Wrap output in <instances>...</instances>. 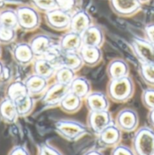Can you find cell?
Returning a JSON list of instances; mask_svg holds the SVG:
<instances>
[{"instance_id":"1","label":"cell","mask_w":154,"mask_h":155,"mask_svg":"<svg viewBox=\"0 0 154 155\" xmlns=\"http://www.w3.org/2000/svg\"><path fill=\"white\" fill-rule=\"evenodd\" d=\"M134 90L135 86L133 80L128 75L123 78L110 80L107 85V95L111 101L123 104L133 98Z\"/></svg>"},{"instance_id":"2","label":"cell","mask_w":154,"mask_h":155,"mask_svg":"<svg viewBox=\"0 0 154 155\" xmlns=\"http://www.w3.org/2000/svg\"><path fill=\"white\" fill-rule=\"evenodd\" d=\"M54 130L63 139L68 142H76L85 136L89 129L84 124L74 120H58L54 124Z\"/></svg>"},{"instance_id":"3","label":"cell","mask_w":154,"mask_h":155,"mask_svg":"<svg viewBox=\"0 0 154 155\" xmlns=\"http://www.w3.org/2000/svg\"><path fill=\"white\" fill-rule=\"evenodd\" d=\"M132 148L136 155H154V129L143 126L135 131Z\"/></svg>"},{"instance_id":"4","label":"cell","mask_w":154,"mask_h":155,"mask_svg":"<svg viewBox=\"0 0 154 155\" xmlns=\"http://www.w3.org/2000/svg\"><path fill=\"white\" fill-rule=\"evenodd\" d=\"M18 27L25 32L35 30L41 22L38 10L31 5H20L16 8Z\"/></svg>"},{"instance_id":"5","label":"cell","mask_w":154,"mask_h":155,"mask_svg":"<svg viewBox=\"0 0 154 155\" xmlns=\"http://www.w3.org/2000/svg\"><path fill=\"white\" fill-rule=\"evenodd\" d=\"M70 92V85L60 83H54L48 86L41 98V103L45 108H54L59 106L63 99Z\"/></svg>"},{"instance_id":"6","label":"cell","mask_w":154,"mask_h":155,"mask_svg":"<svg viewBox=\"0 0 154 155\" xmlns=\"http://www.w3.org/2000/svg\"><path fill=\"white\" fill-rule=\"evenodd\" d=\"M114 123L113 115L110 111H100V112H89L86 120V125L94 135H99L105 128Z\"/></svg>"},{"instance_id":"7","label":"cell","mask_w":154,"mask_h":155,"mask_svg":"<svg viewBox=\"0 0 154 155\" xmlns=\"http://www.w3.org/2000/svg\"><path fill=\"white\" fill-rule=\"evenodd\" d=\"M114 124L123 133H133L139 128L140 118L135 110L132 108H124L117 114Z\"/></svg>"},{"instance_id":"8","label":"cell","mask_w":154,"mask_h":155,"mask_svg":"<svg viewBox=\"0 0 154 155\" xmlns=\"http://www.w3.org/2000/svg\"><path fill=\"white\" fill-rule=\"evenodd\" d=\"M131 47L140 64L154 63V45L146 38H133Z\"/></svg>"},{"instance_id":"9","label":"cell","mask_w":154,"mask_h":155,"mask_svg":"<svg viewBox=\"0 0 154 155\" xmlns=\"http://www.w3.org/2000/svg\"><path fill=\"white\" fill-rule=\"evenodd\" d=\"M47 25L54 30L63 31L70 28L72 14L59 8L53 9L44 15Z\"/></svg>"},{"instance_id":"10","label":"cell","mask_w":154,"mask_h":155,"mask_svg":"<svg viewBox=\"0 0 154 155\" xmlns=\"http://www.w3.org/2000/svg\"><path fill=\"white\" fill-rule=\"evenodd\" d=\"M123 137V132L113 123L105 128L99 135H97V141L103 148H113L121 143Z\"/></svg>"},{"instance_id":"11","label":"cell","mask_w":154,"mask_h":155,"mask_svg":"<svg viewBox=\"0 0 154 155\" xmlns=\"http://www.w3.org/2000/svg\"><path fill=\"white\" fill-rule=\"evenodd\" d=\"M112 10L120 16H131L142 7L139 0H109Z\"/></svg>"},{"instance_id":"12","label":"cell","mask_w":154,"mask_h":155,"mask_svg":"<svg viewBox=\"0 0 154 155\" xmlns=\"http://www.w3.org/2000/svg\"><path fill=\"white\" fill-rule=\"evenodd\" d=\"M84 101L89 112L108 111L110 109V98L103 92H92Z\"/></svg>"},{"instance_id":"13","label":"cell","mask_w":154,"mask_h":155,"mask_svg":"<svg viewBox=\"0 0 154 155\" xmlns=\"http://www.w3.org/2000/svg\"><path fill=\"white\" fill-rule=\"evenodd\" d=\"M58 45L64 53H79L84 45L82 35L70 30L60 38Z\"/></svg>"},{"instance_id":"14","label":"cell","mask_w":154,"mask_h":155,"mask_svg":"<svg viewBox=\"0 0 154 155\" xmlns=\"http://www.w3.org/2000/svg\"><path fill=\"white\" fill-rule=\"evenodd\" d=\"M14 61L20 65H28L35 59V55L29 43H18L12 50Z\"/></svg>"},{"instance_id":"15","label":"cell","mask_w":154,"mask_h":155,"mask_svg":"<svg viewBox=\"0 0 154 155\" xmlns=\"http://www.w3.org/2000/svg\"><path fill=\"white\" fill-rule=\"evenodd\" d=\"M92 25H93V20L91 15L85 10L81 9L72 14L69 30L83 35Z\"/></svg>"},{"instance_id":"16","label":"cell","mask_w":154,"mask_h":155,"mask_svg":"<svg viewBox=\"0 0 154 155\" xmlns=\"http://www.w3.org/2000/svg\"><path fill=\"white\" fill-rule=\"evenodd\" d=\"M81 57L84 61V65L89 67H93L98 65L103 57V50L98 46H90V45H83L80 50Z\"/></svg>"},{"instance_id":"17","label":"cell","mask_w":154,"mask_h":155,"mask_svg":"<svg viewBox=\"0 0 154 155\" xmlns=\"http://www.w3.org/2000/svg\"><path fill=\"white\" fill-rule=\"evenodd\" d=\"M82 38L84 45L102 47L104 43V33L99 25H92L82 35Z\"/></svg>"},{"instance_id":"18","label":"cell","mask_w":154,"mask_h":155,"mask_svg":"<svg viewBox=\"0 0 154 155\" xmlns=\"http://www.w3.org/2000/svg\"><path fill=\"white\" fill-rule=\"evenodd\" d=\"M107 74L110 80H115L130 75V67L128 63L120 58L112 60L107 66Z\"/></svg>"},{"instance_id":"19","label":"cell","mask_w":154,"mask_h":155,"mask_svg":"<svg viewBox=\"0 0 154 155\" xmlns=\"http://www.w3.org/2000/svg\"><path fill=\"white\" fill-rule=\"evenodd\" d=\"M15 104L13 100L5 97L0 101V120L5 124H12L18 119Z\"/></svg>"},{"instance_id":"20","label":"cell","mask_w":154,"mask_h":155,"mask_svg":"<svg viewBox=\"0 0 154 155\" xmlns=\"http://www.w3.org/2000/svg\"><path fill=\"white\" fill-rule=\"evenodd\" d=\"M29 44L35 55V58L44 57L49 48L54 45L51 37L44 34L34 35L31 39Z\"/></svg>"},{"instance_id":"21","label":"cell","mask_w":154,"mask_h":155,"mask_svg":"<svg viewBox=\"0 0 154 155\" xmlns=\"http://www.w3.org/2000/svg\"><path fill=\"white\" fill-rule=\"evenodd\" d=\"M25 83L29 94L33 96L41 94L43 95L48 88V80L35 74H33L32 75L28 76L25 79Z\"/></svg>"},{"instance_id":"22","label":"cell","mask_w":154,"mask_h":155,"mask_svg":"<svg viewBox=\"0 0 154 155\" xmlns=\"http://www.w3.org/2000/svg\"><path fill=\"white\" fill-rule=\"evenodd\" d=\"M56 69L57 68L44 57H38L35 58L34 61V65H33L34 74L44 77L48 81L54 76Z\"/></svg>"},{"instance_id":"23","label":"cell","mask_w":154,"mask_h":155,"mask_svg":"<svg viewBox=\"0 0 154 155\" xmlns=\"http://www.w3.org/2000/svg\"><path fill=\"white\" fill-rule=\"evenodd\" d=\"M70 92L84 100L92 93L91 83L84 76H76L70 84Z\"/></svg>"},{"instance_id":"24","label":"cell","mask_w":154,"mask_h":155,"mask_svg":"<svg viewBox=\"0 0 154 155\" xmlns=\"http://www.w3.org/2000/svg\"><path fill=\"white\" fill-rule=\"evenodd\" d=\"M83 101L84 99H82L75 94L69 92L61 102L59 107L63 112L66 114H75L82 108Z\"/></svg>"},{"instance_id":"25","label":"cell","mask_w":154,"mask_h":155,"mask_svg":"<svg viewBox=\"0 0 154 155\" xmlns=\"http://www.w3.org/2000/svg\"><path fill=\"white\" fill-rule=\"evenodd\" d=\"M14 102L15 104L16 111L19 117L28 116L34 111L35 105V100L34 96L29 94L17 98Z\"/></svg>"},{"instance_id":"26","label":"cell","mask_w":154,"mask_h":155,"mask_svg":"<svg viewBox=\"0 0 154 155\" xmlns=\"http://www.w3.org/2000/svg\"><path fill=\"white\" fill-rule=\"evenodd\" d=\"M28 94H29V92L25 85V83L21 82V81H14V82L10 83L5 90V97L11 99L13 101L16 100L17 98H19L23 95Z\"/></svg>"},{"instance_id":"27","label":"cell","mask_w":154,"mask_h":155,"mask_svg":"<svg viewBox=\"0 0 154 155\" xmlns=\"http://www.w3.org/2000/svg\"><path fill=\"white\" fill-rule=\"evenodd\" d=\"M76 72L72 70L71 68L67 66H60L56 69V72L54 74V80L56 83H60L63 84L70 85V84L73 82V80L76 77L75 75Z\"/></svg>"},{"instance_id":"28","label":"cell","mask_w":154,"mask_h":155,"mask_svg":"<svg viewBox=\"0 0 154 155\" xmlns=\"http://www.w3.org/2000/svg\"><path fill=\"white\" fill-rule=\"evenodd\" d=\"M64 52L62 50L59 45H53L49 50L44 54V58L47 59L52 64H54L56 68L62 66L63 59L64 56Z\"/></svg>"},{"instance_id":"29","label":"cell","mask_w":154,"mask_h":155,"mask_svg":"<svg viewBox=\"0 0 154 155\" xmlns=\"http://www.w3.org/2000/svg\"><path fill=\"white\" fill-rule=\"evenodd\" d=\"M1 26L16 29L18 27V18L15 10L5 9L0 12Z\"/></svg>"},{"instance_id":"30","label":"cell","mask_w":154,"mask_h":155,"mask_svg":"<svg viewBox=\"0 0 154 155\" xmlns=\"http://www.w3.org/2000/svg\"><path fill=\"white\" fill-rule=\"evenodd\" d=\"M63 65L77 72L84 65V64L80 53H65L62 63V66Z\"/></svg>"},{"instance_id":"31","label":"cell","mask_w":154,"mask_h":155,"mask_svg":"<svg viewBox=\"0 0 154 155\" xmlns=\"http://www.w3.org/2000/svg\"><path fill=\"white\" fill-rule=\"evenodd\" d=\"M139 74L142 80L151 87H154V63L141 64Z\"/></svg>"},{"instance_id":"32","label":"cell","mask_w":154,"mask_h":155,"mask_svg":"<svg viewBox=\"0 0 154 155\" xmlns=\"http://www.w3.org/2000/svg\"><path fill=\"white\" fill-rule=\"evenodd\" d=\"M16 37V29L0 26V44L8 45L15 41Z\"/></svg>"},{"instance_id":"33","label":"cell","mask_w":154,"mask_h":155,"mask_svg":"<svg viewBox=\"0 0 154 155\" xmlns=\"http://www.w3.org/2000/svg\"><path fill=\"white\" fill-rule=\"evenodd\" d=\"M34 6L41 12H44V14L57 8L56 1L55 0H32Z\"/></svg>"},{"instance_id":"34","label":"cell","mask_w":154,"mask_h":155,"mask_svg":"<svg viewBox=\"0 0 154 155\" xmlns=\"http://www.w3.org/2000/svg\"><path fill=\"white\" fill-rule=\"evenodd\" d=\"M142 102L149 111L154 109V87L146 88L142 94Z\"/></svg>"},{"instance_id":"35","label":"cell","mask_w":154,"mask_h":155,"mask_svg":"<svg viewBox=\"0 0 154 155\" xmlns=\"http://www.w3.org/2000/svg\"><path fill=\"white\" fill-rule=\"evenodd\" d=\"M37 155H64L59 150L48 143H43L38 146Z\"/></svg>"},{"instance_id":"36","label":"cell","mask_w":154,"mask_h":155,"mask_svg":"<svg viewBox=\"0 0 154 155\" xmlns=\"http://www.w3.org/2000/svg\"><path fill=\"white\" fill-rule=\"evenodd\" d=\"M57 8L68 13H72L76 5V0H55Z\"/></svg>"},{"instance_id":"37","label":"cell","mask_w":154,"mask_h":155,"mask_svg":"<svg viewBox=\"0 0 154 155\" xmlns=\"http://www.w3.org/2000/svg\"><path fill=\"white\" fill-rule=\"evenodd\" d=\"M111 155H136L133 148L123 145V144H118L117 146L113 147L112 149Z\"/></svg>"},{"instance_id":"38","label":"cell","mask_w":154,"mask_h":155,"mask_svg":"<svg viewBox=\"0 0 154 155\" xmlns=\"http://www.w3.org/2000/svg\"><path fill=\"white\" fill-rule=\"evenodd\" d=\"M144 35L145 38L154 45V23L149 24L144 28Z\"/></svg>"},{"instance_id":"39","label":"cell","mask_w":154,"mask_h":155,"mask_svg":"<svg viewBox=\"0 0 154 155\" xmlns=\"http://www.w3.org/2000/svg\"><path fill=\"white\" fill-rule=\"evenodd\" d=\"M8 155H30L28 150L23 145H16L11 149Z\"/></svg>"},{"instance_id":"40","label":"cell","mask_w":154,"mask_h":155,"mask_svg":"<svg viewBox=\"0 0 154 155\" xmlns=\"http://www.w3.org/2000/svg\"><path fill=\"white\" fill-rule=\"evenodd\" d=\"M11 75H12V72L10 70V68L6 65H4V69H3V73H2V76H1V80L2 82H8L11 79Z\"/></svg>"},{"instance_id":"41","label":"cell","mask_w":154,"mask_h":155,"mask_svg":"<svg viewBox=\"0 0 154 155\" xmlns=\"http://www.w3.org/2000/svg\"><path fill=\"white\" fill-rule=\"evenodd\" d=\"M148 122L150 124V125L154 129V109L153 110H150L149 114H148Z\"/></svg>"},{"instance_id":"42","label":"cell","mask_w":154,"mask_h":155,"mask_svg":"<svg viewBox=\"0 0 154 155\" xmlns=\"http://www.w3.org/2000/svg\"><path fill=\"white\" fill-rule=\"evenodd\" d=\"M84 155H104L100 150L97 149H91L87 152H85Z\"/></svg>"},{"instance_id":"43","label":"cell","mask_w":154,"mask_h":155,"mask_svg":"<svg viewBox=\"0 0 154 155\" xmlns=\"http://www.w3.org/2000/svg\"><path fill=\"white\" fill-rule=\"evenodd\" d=\"M4 64L0 61V80H1V76H2V73H3V69H4Z\"/></svg>"},{"instance_id":"44","label":"cell","mask_w":154,"mask_h":155,"mask_svg":"<svg viewBox=\"0 0 154 155\" xmlns=\"http://www.w3.org/2000/svg\"><path fill=\"white\" fill-rule=\"evenodd\" d=\"M139 1L143 4V3H145V2H147V1H149V0H139Z\"/></svg>"},{"instance_id":"45","label":"cell","mask_w":154,"mask_h":155,"mask_svg":"<svg viewBox=\"0 0 154 155\" xmlns=\"http://www.w3.org/2000/svg\"><path fill=\"white\" fill-rule=\"evenodd\" d=\"M0 54H1V47H0Z\"/></svg>"},{"instance_id":"46","label":"cell","mask_w":154,"mask_h":155,"mask_svg":"<svg viewBox=\"0 0 154 155\" xmlns=\"http://www.w3.org/2000/svg\"><path fill=\"white\" fill-rule=\"evenodd\" d=\"M0 26H1V25H0Z\"/></svg>"},{"instance_id":"47","label":"cell","mask_w":154,"mask_h":155,"mask_svg":"<svg viewBox=\"0 0 154 155\" xmlns=\"http://www.w3.org/2000/svg\"><path fill=\"white\" fill-rule=\"evenodd\" d=\"M0 2H1V0H0Z\"/></svg>"}]
</instances>
